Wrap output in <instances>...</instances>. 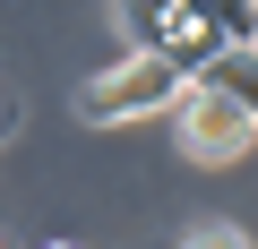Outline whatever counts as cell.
I'll return each mask as SVG.
<instances>
[{
    "instance_id": "1",
    "label": "cell",
    "mask_w": 258,
    "mask_h": 249,
    "mask_svg": "<svg viewBox=\"0 0 258 249\" xmlns=\"http://www.w3.org/2000/svg\"><path fill=\"white\" fill-rule=\"evenodd\" d=\"M189 95V69L172 60V52H129V60H112L103 77H86L78 86V120H147V112H172Z\"/></svg>"
},
{
    "instance_id": "3",
    "label": "cell",
    "mask_w": 258,
    "mask_h": 249,
    "mask_svg": "<svg viewBox=\"0 0 258 249\" xmlns=\"http://www.w3.org/2000/svg\"><path fill=\"white\" fill-rule=\"evenodd\" d=\"M112 18H120L129 52H172L189 35V0H112Z\"/></svg>"
},
{
    "instance_id": "4",
    "label": "cell",
    "mask_w": 258,
    "mask_h": 249,
    "mask_svg": "<svg viewBox=\"0 0 258 249\" xmlns=\"http://www.w3.org/2000/svg\"><path fill=\"white\" fill-rule=\"evenodd\" d=\"M189 86H215V95H232V103L258 120V43H224V52H215Z\"/></svg>"
},
{
    "instance_id": "5",
    "label": "cell",
    "mask_w": 258,
    "mask_h": 249,
    "mask_svg": "<svg viewBox=\"0 0 258 249\" xmlns=\"http://www.w3.org/2000/svg\"><path fill=\"white\" fill-rule=\"evenodd\" d=\"M189 249H249V240H241L232 223H207V232H189Z\"/></svg>"
},
{
    "instance_id": "6",
    "label": "cell",
    "mask_w": 258,
    "mask_h": 249,
    "mask_svg": "<svg viewBox=\"0 0 258 249\" xmlns=\"http://www.w3.org/2000/svg\"><path fill=\"white\" fill-rule=\"evenodd\" d=\"M9 138H18V103L0 95V146H9Z\"/></svg>"
},
{
    "instance_id": "7",
    "label": "cell",
    "mask_w": 258,
    "mask_h": 249,
    "mask_svg": "<svg viewBox=\"0 0 258 249\" xmlns=\"http://www.w3.org/2000/svg\"><path fill=\"white\" fill-rule=\"evenodd\" d=\"M52 249H69V240H52Z\"/></svg>"
},
{
    "instance_id": "2",
    "label": "cell",
    "mask_w": 258,
    "mask_h": 249,
    "mask_svg": "<svg viewBox=\"0 0 258 249\" xmlns=\"http://www.w3.org/2000/svg\"><path fill=\"white\" fill-rule=\"evenodd\" d=\"M181 146H189L198 163H232V155H249V146H258V120H249L232 95L189 86V95H181Z\"/></svg>"
}]
</instances>
